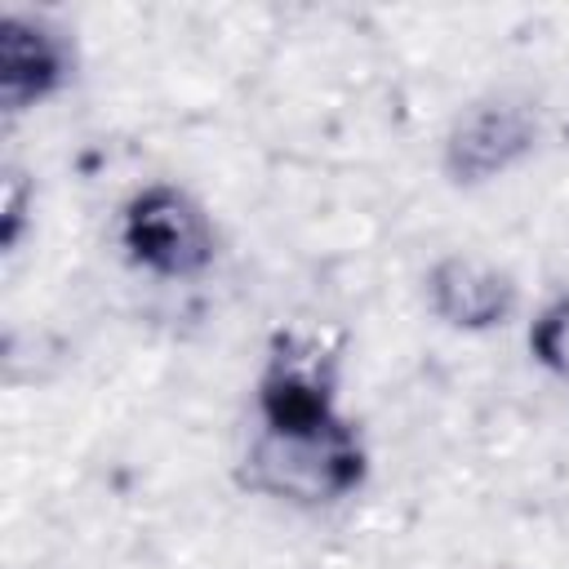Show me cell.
Here are the masks:
<instances>
[{"mask_svg": "<svg viewBox=\"0 0 569 569\" xmlns=\"http://www.w3.org/2000/svg\"><path fill=\"white\" fill-rule=\"evenodd\" d=\"M369 458L342 418L316 427H262L240 462V485L293 507H329L365 485Z\"/></svg>", "mask_w": 569, "mask_h": 569, "instance_id": "6da1fadb", "label": "cell"}, {"mask_svg": "<svg viewBox=\"0 0 569 569\" xmlns=\"http://www.w3.org/2000/svg\"><path fill=\"white\" fill-rule=\"evenodd\" d=\"M120 244L133 267L160 280H191L213 262V222L182 187L156 182L124 204Z\"/></svg>", "mask_w": 569, "mask_h": 569, "instance_id": "7a4b0ae2", "label": "cell"}, {"mask_svg": "<svg viewBox=\"0 0 569 569\" xmlns=\"http://www.w3.org/2000/svg\"><path fill=\"white\" fill-rule=\"evenodd\" d=\"M338 356L302 329H284L271 338L267 369L258 378V413L262 427H316L338 418Z\"/></svg>", "mask_w": 569, "mask_h": 569, "instance_id": "3957f363", "label": "cell"}, {"mask_svg": "<svg viewBox=\"0 0 569 569\" xmlns=\"http://www.w3.org/2000/svg\"><path fill=\"white\" fill-rule=\"evenodd\" d=\"M538 142V120L525 102L511 98H485L467 107L453 129L445 133V173L458 187L489 182L520 164Z\"/></svg>", "mask_w": 569, "mask_h": 569, "instance_id": "277c9868", "label": "cell"}, {"mask_svg": "<svg viewBox=\"0 0 569 569\" xmlns=\"http://www.w3.org/2000/svg\"><path fill=\"white\" fill-rule=\"evenodd\" d=\"M516 302H520L516 280L476 253H445L427 271V307L449 329H462V333L498 329L511 320Z\"/></svg>", "mask_w": 569, "mask_h": 569, "instance_id": "5b68a950", "label": "cell"}, {"mask_svg": "<svg viewBox=\"0 0 569 569\" xmlns=\"http://www.w3.org/2000/svg\"><path fill=\"white\" fill-rule=\"evenodd\" d=\"M71 76L67 40L31 18H0V102L9 111H27L53 98Z\"/></svg>", "mask_w": 569, "mask_h": 569, "instance_id": "8992f818", "label": "cell"}, {"mask_svg": "<svg viewBox=\"0 0 569 569\" xmlns=\"http://www.w3.org/2000/svg\"><path fill=\"white\" fill-rule=\"evenodd\" d=\"M529 351H533V360L547 373H556V378L569 382V298H556V302H547L533 316V325H529Z\"/></svg>", "mask_w": 569, "mask_h": 569, "instance_id": "52a82bcc", "label": "cell"}, {"mask_svg": "<svg viewBox=\"0 0 569 569\" xmlns=\"http://www.w3.org/2000/svg\"><path fill=\"white\" fill-rule=\"evenodd\" d=\"M27 200H31L27 178L22 173H9L4 178V218H0V244L4 249H13L18 236H22V227H27Z\"/></svg>", "mask_w": 569, "mask_h": 569, "instance_id": "ba28073f", "label": "cell"}]
</instances>
